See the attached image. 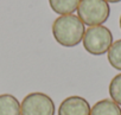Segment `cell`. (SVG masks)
Wrapping results in <instances>:
<instances>
[{
	"label": "cell",
	"instance_id": "1",
	"mask_svg": "<svg viewBox=\"0 0 121 115\" xmlns=\"http://www.w3.org/2000/svg\"><path fill=\"white\" fill-rule=\"evenodd\" d=\"M84 32V24L74 14L60 16L52 24V34L55 40L64 47H74L78 45L83 39Z\"/></svg>",
	"mask_w": 121,
	"mask_h": 115
},
{
	"label": "cell",
	"instance_id": "2",
	"mask_svg": "<svg viewBox=\"0 0 121 115\" xmlns=\"http://www.w3.org/2000/svg\"><path fill=\"white\" fill-rule=\"evenodd\" d=\"M83 47L93 56H102L108 52L113 44V34L110 30L103 25L89 26L82 39Z\"/></svg>",
	"mask_w": 121,
	"mask_h": 115
},
{
	"label": "cell",
	"instance_id": "9",
	"mask_svg": "<svg viewBox=\"0 0 121 115\" xmlns=\"http://www.w3.org/2000/svg\"><path fill=\"white\" fill-rule=\"evenodd\" d=\"M108 62L109 64L121 71V39L115 40L108 50Z\"/></svg>",
	"mask_w": 121,
	"mask_h": 115
},
{
	"label": "cell",
	"instance_id": "7",
	"mask_svg": "<svg viewBox=\"0 0 121 115\" xmlns=\"http://www.w3.org/2000/svg\"><path fill=\"white\" fill-rule=\"evenodd\" d=\"M0 115H20V103L11 94L0 95Z\"/></svg>",
	"mask_w": 121,
	"mask_h": 115
},
{
	"label": "cell",
	"instance_id": "4",
	"mask_svg": "<svg viewBox=\"0 0 121 115\" xmlns=\"http://www.w3.org/2000/svg\"><path fill=\"white\" fill-rule=\"evenodd\" d=\"M55 113L52 98L44 93H31L20 103V115H55Z\"/></svg>",
	"mask_w": 121,
	"mask_h": 115
},
{
	"label": "cell",
	"instance_id": "8",
	"mask_svg": "<svg viewBox=\"0 0 121 115\" xmlns=\"http://www.w3.org/2000/svg\"><path fill=\"white\" fill-rule=\"evenodd\" d=\"M81 0H49V5L51 10L60 16H67V14H73L78 5Z\"/></svg>",
	"mask_w": 121,
	"mask_h": 115
},
{
	"label": "cell",
	"instance_id": "3",
	"mask_svg": "<svg viewBox=\"0 0 121 115\" xmlns=\"http://www.w3.org/2000/svg\"><path fill=\"white\" fill-rule=\"evenodd\" d=\"M109 16L110 7L104 0H81L77 7V17L88 26L102 25Z\"/></svg>",
	"mask_w": 121,
	"mask_h": 115
},
{
	"label": "cell",
	"instance_id": "12",
	"mask_svg": "<svg viewBox=\"0 0 121 115\" xmlns=\"http://www.w3.org/2000/svg\"><path fill=\"white\" fill-rule=\"evenodd\" d=\"M119 23H120V29H121V16H120V20H119Z\"/></svg>",
	"mask_w": 121,
	"mask_h": 115
},
{
	"label": "cell",
	"instance_id": "10",
	"mask_svg": "<svg viewBox=\"0 0 121 115\" xmlns=\"http://www.w3.org/2000/svg\"><path fill=\"white\" fill-rule=\"evenodd\" d=\"M109 95L115 103L121 106V74L112 78L109 83Z\"/></svg>",
	"mask_w": 121,
	"mask_h": 115
},
{
	"label": "cell",
	"instance_id": "6",
	"mask_svg": "<svg viewBox=\"0 0 121 115\" xmlns=\"http://www.w3.org/2000/svg\"><path fill=\"white\" fill-rule=\"evenodd\" d=\"M90 115H121V107L113 100L103 98L90 108Z\"/></svg>",
	"mask_w": 121,
	"mask_h": 115
},
{
	"label": "cell",
	"instance_id": "11",
	"mask_svg": "<svg viewBox=\"0 0 121 115\" xmlns=\"http://www.w3.org/2000/svg\"><path fill=\"white\" fill-rule=\"evenodd\" d=\"M104 1H107V3H113V4H116V3H120L121 0H104Z\"/></svg>",
	"mask_w": 121,
	"mask_h": 115
},
{
	"label": "cell",
	"instance_id": "5",
	"mask_svg": "<svg viewBox=\"0 0 121 115\" xmlns=\"http://www.w3.org/2000/svg\"><path fill=\"white\" fill-rule=\"evenodd\" d=\"M57 115H90V104L82 96H69L59 104Z\"/></svg>",
	"mask_w": 121,
	"mask_h": 115
}]
</instances>
